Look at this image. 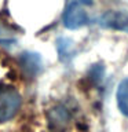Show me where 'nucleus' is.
I'll return each mask as SVG.
<instances>
[{"instance_id": "1", "label": "nucleus", "mask_w": 128, "mask_h": 132, "mask_svg": "<svg viewBox=\"0 0 128 132\" xmlns=\"http://www.w3.org/2000/svg\"><path fill=\"white\" fill-rule=\"evenodd\" d=\"M21 95L11 87H0V122L11 120L21 107Z\"/></svg>"}, {"instance_id": "2", "label": "nucleus", "mask_w": 128, "mask_h": 132, "mask_svg": "<svg viewBox=\"0 0 128 132\" xmlns=\"http://www.w3.org/2000/svg\"><path fill=\"white\" fill-rule=\"evenodd\" d=\"M90 23V16L80 3H72L63 14V25L68 29H80Z\"/></svg>"}, {"instance_id": "3", "label": "nucleus", "mask_w": 128, "mask_h": 132, "mask_svg": "<svg viewBox=\"0 0 128 132\" xmlns=\"http://www.w3.org/2000/svg\"><path fill=\"white\" fill-rule=\"evenodd\" d=\"M99 26L128 33V11H107L98 19Z\"/></svg>"}, {"instance_id": "4", "label": "nucleus", "mask_w": 128, "mask_h": 132, "mask_svg": "<svg viewBox=\"0 0 128 132\" xmlns=\"http://www.w3.org/2000/svg\"><path fill=\"white\" fill-rule=\"evenodd\" d=\"M116 99H117V106L120 111L125 117H128V78H124L118 84L117 92H116Z\"/></svg>"}, {"instance_id": "5", "label": "nucleus", "mask_w": 128, "mask_h": 132, "mask_svg": "<svg viewBox=\"0 0 128 132\" xmlns=\"http://www.w3.org/2000/svg\"><path fill=\"white\" fill-rule=\"evenodd\" d=\"M78 3H81V4H92V0H78Z\"/></svg>"}]
</instances>
